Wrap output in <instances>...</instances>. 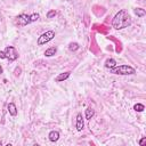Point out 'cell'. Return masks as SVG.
<instances>
[{"instance_id":"1","label":"cell","mask_w":146,"mask_h":146,"mask_svg":"<svg viewBox=\"0 0 146 146\" xmlns=\"http://www.w3.org/2000/svg\"><path fill=\"white\" fill-rule=\"evenodd\" d=\"M130 25H131V17L129 13L124 9L119 10L112 19V26L115 30H123Z\"/></svg>"},{"instance_id":"2","label":"cell","mask_w":146,"mask_h":146,"mask_svg":"<svg viewBox=\"0 0 146 146\" xmlns=\"http://www.w3.org/2000/svg\"><path fill=\"white\" fill-rule=\"evenodd\" d=\"M39 17H40V15H39L38 13H33V14H31V15L21 14V15H18V16L16 17L15 23H16V25H18V26H25V25H27V24H30V23H33V22L38 21Z\"/></svg>"},{"instance_id":"3","label":"cell","mask_w":146,"mask_h":146,"mask_svg":"<svg viewBox=\"0 0 146 146\" xmlns=\"http://www.w3.org/2000/svg\"><path fill=\"white\" fill-rule=\"evenodd\" d=\"M110 72L115 75H132L136 73V70L130 65H116L115 67L111 68Z\"/></svg>"},{"instance_id":"4","label":"cell","mask_w":146,"mask_h":146,"mask_svg":"<svg viewBox=\"0 0 146 146\" xmlns=\"http://www.w3.org/2000/svg\"><path fill=\"white\" fill-rule=\"evenodd\" d=\"M54 38H55V31H52V30L46 31L44 33H42V34H41V35L38 38L36 44H38V46L46 44V43H48L49 41H51Z\"/></svg>"},{"instance_id":"5","label":"cell","mask_w":146,"mask_h":146,"mask_svg":"<svg viewBox=\"0 0 146 146\" xmlns=\"http://www.w3.org/2000/svg\"><path fill=\"white\" fill-rule=\"evenodd\" d=\"M3 51H5V55H6V59H8L9 62L16 60L18 58V56H19L17 50H16V48L13 47V46H7Z\"/></svg>"},{"instance_id":"6","label":"cell","mask_w":146,"mask_h":146,"mask_svg":"<svg viewBox=\"0 0 146 146\" xmlns=\"http://www.w3.org/2000/svg\"><path fill=\"white\" fill-rule=\"evenodd\" d=\"M75 127H76V130H78V131H82V129H83V127H84V121H83V117H82V114H81V113H78V114H76Z\"/></svg>"},{"instance_id":"7","label":"cell","mask_w":146,"mask_h":146,"mask_svg":"<svg viewBox=\"0 0 146 146\" xmlns=\"http://www.w3.org/2000/svg\"><path fill=\"white\" fill-rule=\"evenodd\" d=\"M70 75H71V72H70V71H67V72H63V73H59V74L55 78V81H56V82L65 81V80H67V79L70 78Z\"/></svg>"},{"instance_id":"8","label":"cell","mask_w":146,"mask_h":146,"mask_svg":"<svg viewBox=\"0 0 146 146\" xmlns=\"http://www.w3.org/2000/svg\"><path fill=\"white\" fill-rule=\"evenodd\" d=\"M48 138H49L50 141L55 143V141H57V140L59 139V132H58L57 130H51V131L48 133Z\"/></svg>"},{"instance_id":"9","label":"cell","mask_w":146,"mask_h":146,"mask_svg":"<svg viewBox=\"0 0 146 146\" xmlns=\"http://www.w3.org/2000/svg\"><path fill=\"white\" fill-rule=\"evenodd\" d=\"M7 108H8V112H9V114L11 116H16L17 115V107H16V105L14 103H9L7 105Z\"/></svg>"},{"instance_id":"10","label":"cell","mask_w":146,"mask_h":146,"mask_svg":"<svg viewBox=\"0 0 146 146\" xmlns=\"http://www.w3.org/2000/svg\"><path fill=\"white\" fill-rule=\"evenodd\" d=\"M115 66H116V60H115V59L108 58V59L105 60V67H106V68L111 70V68H113V67H115Z\"/></svg>"},{"instance_id":"11","label":"cell","mask_w":146,"mask_h":146,"mask_svg":"<svg viewBox=\"0 0 146 146\" xmlns=\"http://www.w3.org/2000/svg\"><path fill=\"white\" fill-rule=\"evenodd\" d=\"M56 52H57V48H56V47H50V48L46 49L44 56H46V57H52Z\"/></svg>"},{"instance_id":"12","label":"cell","mask_w":146,"mask_h":146,"mask_svg":"<svg viewBox=\"0 0 146 146\" xmlns=\"http://www.w3.org/2000/svg\"><path fill=\"white\" fill-rule=\"evenodd\" d=\"M94 115H95V111H94L91 107H88V108L84 111V116H86L87 120H90Z\"/></svg>"},{"instance_id":"13","label":"cell","mask_w":146,"mask_h":146,"mask_svg":"<svg viewBox=\"0 0 146 146\" xmlns=\"http://www.w3.org/2000/svg\"><path fill=\"white\" fill-rule=\"evenodd\" d=\"M135 14L138 16V17H144L145 15H146V11H145V9H143V8H135Z\"/></svg>"},{"instance_id":"14","label":"cell","mask_w":146,"mask_h":146,"mask_svg":"<svg viewBox=\"0 0 146 146\" xmlns=\"http://www.w3.org/2000/svg\"><path fill=\"white\" fill-rule=\"evenodd\" d=\"M133 110H135L136 112H143V111L145 110V106H144V104L137 103V104L133 105Z\"/></svg>"},{"instance_id":"15","label":"cell","mask_w":146,"mask_h":146,"mask_svg":"<svg viewBox=\"0 0 146 146\" xmlns=\"http://www.w3.org/2000/svg\"><path fill=\"white\" fill-rule=\"evenodd\" d=\"M78 49H79V43L78 42H71L68 44V50L70 51H75Z\"/></svg>"},{"instance_id":"16","label":"cell","mask_w":146,"mask_h":146,"mask_svg":"<svg viewBox=\"0 0 146 146\" xmlns=\"http://www.w3.org/2000/svg\"><path fill=\"white\" fill-rule=\"evenodd\" d=\"M56 10H49L48 13H47V18H52V17H55L56 16Z\"/></svg>"},{"instance_id":"17","label":"cell","mask_w":146,"mask_h":146,"mask_svg":"<svg viewBox=\"0 0 146 146\" xmlns=\"http://www.w3.org/2000/svg\"><path fill=\"white\" fill-rule=\"evenodd\" d=\"M145 143H146V137H143V138L139 140V145L143 146V145H145Z\"/></svg>"},{"instance_id":"18","label":"cell","mask_w":146,"mask_h":146,"mask_svg":"<svg viewBox=\"0 0 146 146\" xmlns=\"http://www.w3.org/2000/svg\"><path fill=\"white\" fill-rule=\"evenodd\" d=\"M0 58L1 59H5L6 58V55H5V51L3 50H0Z\"/></svg>"},{"instance_id":"19","label":"cell","mask_w":146,"mask_h":146,"mask_svg":"<svg viewBox=\"0 0 146 146\" xmlns=\"http://www.w3.org/2000/svg\"><path fill=\"white\" fill-rule=\"evenodd\" d=\"M2 72H3V70H2V66H1V65H0V75H1V74H2Z\"/></svg>"},{"instance_id":"20","label":"cell","mask_w":146,"mask_h":146,"mask_svg":"<svg viewBox=\"0 0 146 146\" xmlns=\"http://www.w3.org/2000/svg\"><path fill=\"white\" fill-rule=\"evenodd\" d=\"M0 145H2V143H1V141H0Z\"/></svg>"}]
</instances>
